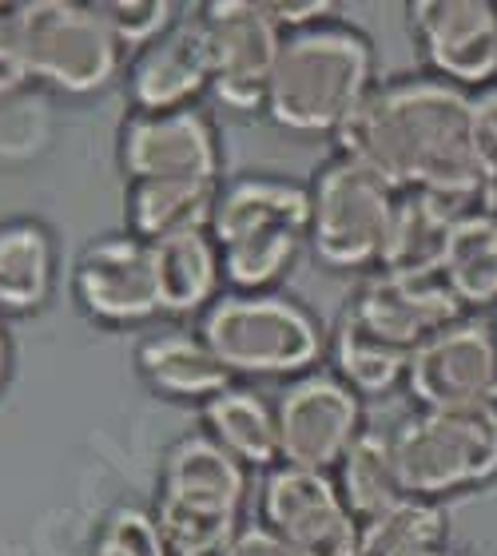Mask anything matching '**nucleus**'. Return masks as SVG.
I'll return each instance as SVG.
<instances>
[{
	"label": "nucleus",
	"mask_w": 497,
	"mask_h": 556,
	"mask_svg": "<svg viewBox=\"0 0 497 556\" xmlns=\"http://www.w3.org/2000/svg\"><path fill=\"white\" fill-rule=\"evenodd\" d=\"M199 334L227 370L251 378H302L326 350L319 318L275 290L220 294L199 318Z\"/></svg>",
	"instance_id": "obj_5"
},
{
	"label": "nucleus",
	"mask_w": 497,
	"mask_h": 556,
	"mask_svg": "<svg viewBox=\"0 0 497 556\" xmlns=\"http://www.w3.org/2000/svg\"><path fill=\"white\" fill-rule=\"evenodd\" d=\"M462 215L458 203L426 191H398V211H394L390 243L382 255V270H438L442 251L450 239V227Z\"/></svg>",
	"instance_id": "obj_23"
},
{
	"label": "nucleus",
	"mask_w": 497,
	"mask_h": 556,
	"mask_svg": "<svg viewBox=\"0 0 497 556\" xmlns=\"http://www.w3.org/2000/svg\"><path fill=\"white\" fill-rule=\"evenodd\" d=\"M57 247L45 223H0V314L40 311L52 294Z\"/></svg>",
	"instance_id": "obj_22"
},
{
	"label": "nucleus",
	"mask_w": 497,
	"mask_h": 556,
	"mask_svg": "<svg viewBox=\"0 0 497 556\" xmlns=\"http://www.w3.org/2000/svg\"><path fill=\"white\" fill-rule=\"evenodd\" d=\"M442 548H450V509L442 501L402 497L362 521L359 556H434Z\"/></svg>",
	"instance_id": "obj_27"
},
{
	"label": "nucleus",
	"mask_w": 497,
	"mask_h": 556,
	"mask_svg": "<svg viewBox=\"0 0 497 556\" xmlns=\"http://www.w3.org/2000/svg\"><path fill=\"white\" fill-rule=\"evenodd\" d=\"M223 278L235 290H271L311 243V187L275 175H244L220 191L211 219Z\"/></svg>",
	"instance_id": "obj_3"
},
{
	"label": "nucleus",
	"mask_w": 497,
	"mask_h": 556,
	"mask_svg": "<svg viewBox=\"0 0 497 556\" xmlns=\"http://www.w3.org/2000/svg\"><path fill=\"white\" fill-rule=\"evenodd\" d=\"M331 354H335V374L359 397L386 394L390 386L406 382V366H410V350L386 342L355 311L343 314L331 330Z\"/></svg>",
	"instance_id": "obj_25"
},
{
	"label": "nucleus",
	"mask_w": 497,
	"mask_h": 556,
	"mask_svg": "<svg viewBox=\"0 0 497 556\" xmlns=\"http://www.w3.org/2000/svg\"><path fill=\"white\" fill-rule=\"evenodd\" d=\"M127 92L136 112H175L196 108L203 92H211V64H208V36L199 24V12L179 21L139 48L127 72Z\"/></svg>",
	"instance_id": "obj_17"
},
{
	"label": "nucleus",
	"mask_w": 497,
	"mask_h": 556,
	"mask_svg": "<svg viewBox=\"0 0 497 556\" xmlns=\"http://www.w3.org/2000/svg\"><path fill=\"white\" fill-rule=\"evenodd\" d=\"M335 139L338 155L366 163L394 191H426L462 211L486 207L474 155V96L442 76L374 84Z\"/></svg>",
	"instance_id": "obj_1"
},
{
	"label": "nucleus",
	"mask_w": 497,
	"mask_h": 556,
	"mask_svg": "<svg viewBox=\"0 0 497 556\" xmlns=\"http://www.w3.org/2000/svg\"><path fill=\"white\" fill-rule=\"evenodd\" d=\"M136 370L156 394L179 397V402H208L223 394L235 378L220 354L203 342V334H191V330L148 334L136 350Z\"/></svg>",
	"instance_id": "obj_18"
},
{
	"label": "nucleus",
	"mask_w": 497,
	"mask_h": 556,
	"mask_svg": "<svg viewBox=\"0 0 497 556\" xmlns=\"http://www.w3.org/2000/svg\"><path fill=\"white\" fill-rule=\"evenodd\" d=\"M438 275L462 306H497V211H470L453 223Z\"/></svg>",
	"instance_id": "obj_24"
},
{
	"label": "nucleus",
	"mask_w": 497,
	"mask_h": 556,
	"mask_svg": "<svg viewBox=\"0 0 497 556\" xmlns=\"http://www.w3.org/2000/svg\"><path fill=\"white\" fill-rule=\"evenodd\" d=\"M148 247L156 290H160V314H199L220 299L223 258L211 231L175 235Z\"/></svg>",
	"instance_id": "obj_20"
},
{
	"label": "nucleus",
	"mask_w": 497,
	"mask_h": 556,
	"mask_svg": "<svg viewBox=\"0 0 497 556\" xmlns=\"http://www.w3.org/2000/svg\"><path fill=\"white\" fill-rule=\"evenodd\" d=\"M16 40L28 80H40L57 92L92 96L116 80L124 64L120 45L96 4L69 0H28L16 4Z\"/></svg>",
	"instance_id": "obj_7"
},
{
	"label": "nucleus",
	"mask_w": 497,
	"mask_h": 556,
	"mask_svg": "<svg viewBox=\"0 0 497 556\" xmlns=\"http://www.w3.org/2000/svg\"><path fill=\"white\" fill-rule=\"evenodd\" d=\"M259 513L299 556H359L362 521L347 509L331 473L275 465L259 493Z\"/></svg>",
	"instance_id": "obj_10"
},
{
	"label": "nucleus",
	"mask_w": 497,
	"mask_h": 556,
	"mask_svg": "<svg viewBox=\"0 0 497 556\" xmlns=\"http://www.w3.org/2000/svg\"><path fill=\"white\" fill-rule=\"evenodd\" d=\"M494 326H497V323H494Z\"/></svg>",
	"instance_id": "obj_36"
},
{
	"label": "nucleus",
	"mask_w": 497,
	"mask_h": 556,
	"mask_svg": "<svg viewBox=\"0 0 497 556\" xmlns=\"http://www.w3.org/2000/svg\"><path fill=\"white\" fill-rule=\"evenodd\" d=\"M422 52L442 80L470 88L497 76V4L489 0H418L410 4Z\"/></svg>",
	"instance_id": "obj_16"
},
{
	"label": "nucleus",
	"mask_w": 497,
	"mask_h": 556,
	"mask_svg": "<svg viewBox=\"0 0 497 556\" xmlns=\"http://www.w3.org/2000/svg\"><path fill=\"white\" fill-rule=\"evenodd\" d=\"M84 556H172L160 536V525L148 509L116 505L96 525Z\"/></svg>",
	"instance_id": "obj_28"
},
{
	"label": "nucleus",
	"mask_w": 497,
	"mask_h": 556,
	"mask_svg": "<svg viewBox=\"0 0 497 556\" xmlns=\"http://www.w3.org/2000/svg\"><path fill=\"white\" fill-rule=\"evenodd\" d=\"M406 497L438 501L497 477V406L418 409L390 433Z\"/></svg>",
	"instance_id": "obj_6"
},
{
	"label": "nucleus",
	"mask_w": 497,
	"mask_h": 556,
	"mask_svg": "<svg viewBox=\"0 0 497 556\" xmlns=\"http://www.w3.org/2000/svg\"><path fill=\"white\" fill-rule=\"evenodd\" d=\"M247 465L208 433H187L167 450L156 497V525L172 556H220L244 529Z\"/></svg>",
	"instance_id": "obj_4"
},
{
	"label": "nucleus",
	"mask_w": 497,
	"mask_h": 556,
	"mask_svg": "<svg viewBox=\"0 0 497 556\" xmlns=\"http://www.w3.org/2000/svg\"><path fill=\"white\" fill-rule=\"evenodd\" d=\"M434 556H474V553H465V548H442V553H434Z\"/></svg>",
	"instance_id": "obj_35"
},
{
	"label": "nucleus",
	"mask_w": 497,
	"mask_h": 556,
	"mask_svg": "<svg viewBox=\"0 0 497 556\" xmlns=\"http://www.w3.org/2000/svg\"><path fill=\"white\" fill-rule=\"evenodd\" d=\"M406 390L422 409L497 406V326L458 318L410 354Z\"/></svg>",
	"instance_id": "obj_11"
},
{
	"label": "nucleus",
	"mask_w": 497,
	"mask_h": 556,
	"mask_svg": "<svg viewBox=\"0 0 497 556\" xmlns=\"http://www.w3.org/2000/svg\"><path fill=\"white\" fill-rule=\"evenodd\" d=\"M335 485L347 501V509L359 521H371L378 513L394 509L406 497L402 481H398V465H394L390 433L382 429H362L359 441L343 453L335 469Z\"/></svg>",
	"instance_id": "obj_26"
},
{
	"label": "nucleus",
	"mask_w": 497,
	"mask_h": 556,
	"mask_svg": "<svg viewBox=\"0 0 497 556\" xmlns=\"http://www.w3.org/2000/svg\"><path fill=\"white\" fill-rule=\"evenodd\" d=\"M474 155L486 184V211L497 203V88L474 96Z\"/></svg>",
	"instance_id": "obj_30"
},
{
	"label": "nucleus",
	"mask_w": 497,
	"mask_h": 556,
	"mask_svg": "<svg viewBox=\"0 0 497 556\" xmlns=\"http://www.w3.org/2000/svg\"><path fill=\"white\" fill-rule=\"evenodd\" d=\"M72 290L84 314L104 326H132L160 314L151 247L136 235H104L84 247L72 267Z\"/></svg>",
	"instance_id": "obj_14"
},
{
	"label": "nucleus",
	"mask_w": 497,
	"mask_h": 556,
	"mask_svg": "<svg viewBox=\"0 0 497 556\" xmlns=\"http://www.w3.org/2000/svg\"><path fill=\"white\" fill-rule=\"evenodd\" d=\"M275 414L283 465L299 469L331 473L362 433V397L326 370L295 378L278 397Z\"/></svg>",
	"instance_id": "obj_12"
},
{
	"label": "nucleus",
	"mask_w": 497,
	"mask_h": 556,
	"mask_svg": "<svg viewBox=\"0 0 497 556\" xmlns=\"http://www.w3.org/2000/svg\"><path fill=\"white\" fill-rule=\"evenodd\" d=\"M203 433L215 438L223 450L254 469H275L283 462L278 450V414L263 394L227 386L223 394L203 402Z\"/></svg>",
	"instance_id": "obj_21"
},
{
	"label": "nucleus",
	"mask_w": 497,
	"mask_h": 556,
	"mask_svg": "<svg viewBox=\"0 0 497 556\" xmlns=\"http://www.w3.org/2000/svg\"><path fill=\"white\" fill-rule=\"evenodd\" d=\"M196 12L208 36L211 96L232 112L266 108L287 33L266 16L263 0H211Z\"/></svg>",
	"instance_id": "obj_9"
},
{
	"label": "nucleus",
	"mask_w": 497,
	"mask_h": 556,
	"mask_svg": "<svg viewBox=\"0 0 497 556\" xmlns=\"http://www.w3.org/2000/svg\"><path fill=\"white\" fill-rule=\"evenodd\" d=\"M220 191V179H132L124 199L127 235L163 243L175 235L211 231Z\"/></svg>",
	"instance_id": "obj_19"
},
{
	"label": "nucleus",
	"mask_w": 497,
	"mask_h": 556,
	"mask_svg": "<svg viewBox=\"0 0 497 556\" xmlns=\"http://www.w3.org/2000/svg\"><path fill=\"white\" fill-rule=\"evenodd\" d=\"M9 366H12V342H9V330L0 326V382L9 378Z\"/></svg>",
	"instance_id": "obj_34"
},
{
	"label": "nucleus",
	"mask_w": 497,
	"mask_h": 556,
	"mask_svg": "<svg viewBox=\"0 0 497 556\" xmlns=\"http://www.w3.org/2000/svg\"><path fill=\"white\" fill-rule=\"evenodd\" d=\"M398 191L366 163L335 155L311 184V251L331 270L382 263Z\"/></svg>",
	"instance_id": "obj_8"
},
{
	"label": "nucleus",
	"mask_w": 497,
	"mask_h": 556,
	"mask_svg": "<svg viewBox=\"0 0 497 556\" xmlns=\"http://www.w3.org/2000/svg\"><path fill=\"white\" fill-rule=\"evenodd\" d=\"M96 12L104 16V24L112 28L120 45L127 48H148L151 40H160L175 21L179 12L167 0H96Z\"/></svg>",
	"instance_id": "obj_29"
},
{
	"label": "nucleus",
	"mask_w": 497,
	"mask_h": 556,
	"mask_svg": "<svg viewBox=\"0 0 497 556\" xmlns=\"http://www.w3.org/2000/svg\"><path fill=\"white\" fill-rule=\"evenodd\" d=\"M220 556H299V553L259 521V525H244V529L232 536V545L223 548Z\"/></svg>",
	"instance_id": "obj_33"
},
{
	"label": "nucleus",
	"mask_w": 497,
	"mask_h": 556,
	"mask_svg": "<svg viewBox=\"0 0 497 556\" xmlns=\"http://www.w3.org/2000/svg\"><path fill=\"white\" fill-rule=\"evenodd\" d=\"M24 84H28V72L16 40V4H0V100L16 96Z\"/></svg>",
	"instance_id": "obj_31"
},
{
	"label": "nucleus",
	"mask_w": 497,
	"mask_h": 556,
	"mask_svg": "<svg viewBox=\"0 0 497 556\" xmlns=\"http://www.w3.org/2000/svg\"><path fill=\"white\" fill-rule=\"evenodd\" d=\"M263 9L283 33H299V28H311V24H323L335 16L331 0H263Z\"/></svg>",
	"instance_id": "obj_32"
},
{
	"label": "nucleus",
	"mask_w": 497,
	"mask_h": 556,
	"mask_svg": "<svg viewBox=\"0 0 497 556\" xmlns=\"http://www.w3.org/2000/svg\"><path fill=\"white\" fill-rule=\"evenodd\" d=\"M350 311L362 323L378 330L386 342L414 354L426 338L442 334L446 326L465 318V306L453 299L446 278L438 270H378V275L359 290Z\"/></svg>",
	"instance_id": "obj_15"
},
{
	"label": "nucleus",
	"mask_w": 497,
	"mask_h": 556,
	"mask_svg": "<svg viewBox=\"0 0 497 556\" xmlns=\"http://www.w3.org/2000/svg\"><path fill=\"white\" fill-rule=\"evenodd\" d=\"M120 163L132 179H220V128L203 108L132 112L120 131Z\"/></svg>",
	"instance_id": "obj_13"
},
{
	"label": "nucleus",
	"mask_w": 497,
	"mask_h": 556,
	"mask_svg": "<svg viewBox=\"0 0 497 556\" xmlns=\"http://www.w3.org/2000/svg\"><path fill=\"white\" fill-rule=\"evenodd\" d=\"M371 88L374 48L366 33L323 21L283 36L266 92V116L299 136H338Z\"/></svg>",
	"instance_id": "obj_2"
}]
</instances>
